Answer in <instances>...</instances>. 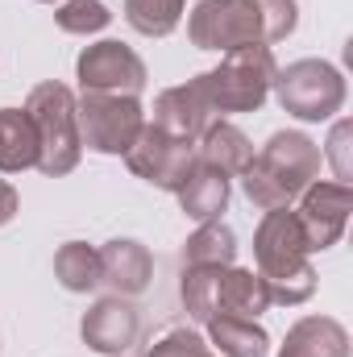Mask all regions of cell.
Here are the masks:
<instances>
[{"label":"cell","mask_w":353,"mask_h":357,"mask_svg":"<svg viewBox=\"0 0 353 357\" xmlns=\"http://www.w3.org/2000/svg\"><path fill=\"white\" fill-rule=\"evenodd\" d=\"M154 278V258L142 241H108L100 250V282L121 295V299H133L150 287Z\"/></svg>","instance_id":"obj_13"},{"label":"cell","mask_w":353,"mask_h":357,"mask_svg":"<svg viewBox=\"0 0 353 357\" xmlns=\"http://www.w3.org/2000/svg\"><path fill=\"white\" fill-rule=\"evenodd\" d=\"M350 212H353L350 183H320L316 178L299 195V212H295V220H299V229L308 237V250L320 254V250L337 245L341 233H345V225H350Z\"/></svg>","instance_id":"obj_10"},{"label":"cell","mask_w":353,"mask_h":357,"mask_svg":"<svg viewBox=\"0 0 353 357\" xmlns=\"http://www.w3.org/2000/svg\"><path fill=\"white\" fill-rule=\"evenodd\" d=\"M25 116L33 121V133H38V171L50 178L71 175L80 167V154H84L71 88L54 84V79L38 84L25 100Z\"/></svg>","instance_id":"obj_4"},{"label":"cell","mask_w":353,"mask_h":357,"mask_svg":"<svg viewBox=\"0 0 353 357\" xmlns=\"http://www.w3.org/2000/svg\"><path fill=\"white\" fill-rule=\"evenodd\" d=\"M54 21H59L63 33H100L112 21V13L100 0H63L59 13H54Z\"/></svg>","instance_id":"obj_24"},{"label":"cell","mask_w":353,"mask_h":357,"mask_svg":"<svg viewBox=\"0 0 353 357\" xmlns=\"http://www.w3.org/2000/svg\"><path fill=\"white\" fill-rule=\"evenodd\" d=\"M345 137H350V125H345V121H341V125H337V129H333V142H329V146H333V158H337V183H350V162H345Z\"/></svg>","instance_id":"obj_26"},{"label":"cell","mask_w":353,"mask_h":357,"mask_svg":"<svg viewBox=\"0 0 353 357\" xmlns=\"http://www.w3.org/2000/svg\"><path fill=\"white\" fill-rule=\"evenodd\" d=\"M278 357H350V333L333 316H303L287 333Z\"/></svg>","instance_id":"obj_16"},{"label":"cell","mask_w":353,"mask_h":357,"mask_svg":"<svg viewBox=\"0 0 353 357\" xmlns=\"http://www.w3.org/2000/svg\"><path fill=\"white\" fill-rule=\"evenodd\" d=\"M308 237L295 220L291 208H270L254 233V258H258V274L270 287V303H303L316 291V270L308 262Z\"/></svg>","instance_id":"obj_3"},{"label":"cell","mask_w":353,"mask_h":357,"mask_svg":"<svg viewBox=\"0 0 353 357\" xmlns=\"http://www.w3.org/2000/svg\"><path fill=\"white\" fill-rule=\"evenodd\" d=\"M233 258H237V237H233V229L229 225H220V220H208V225H200L191 237H187V245H183V266H233Z\"/></svg>","instance_id":"obj_20"},{"label":"cell","mask_w":353,"mask_h":357,"mask_svg":"<svg viewBox=\"0 0 353 357\" xmlns=\"http://www.w3.org/2000/svg\"><path fill=\"white\" fill-rule=\"evenodd\" d=\"M204 354H208V341H204L200 333H191V328H171L163 341L150 345L146 357H204Z\"/></svg>","instance_id":"obj_25"},{"label":"cell","mask_w":353,"mask_h":357,"mask_svg":"<svg viewBox=\"0 0 353 357\" xmlns=\"http://www.w3.org/2000/svg\"><path fill=\"white\" fill-rule=\"evenodd\" d=\"M125 162L137 178H146V183H154L163 191H179L183 178L195 167V142H179L171 133L146 125L137 133V142L125 150Z\"/></svg>","instance_id":"obj_8"},{"label":"cell","mask_w":353,"mask_h":357,"mask_svg":"<svg viewBox=\"0 0 353 357\" xmlns=\"http://www.w3.org/2000/svg\"><path fill=\"white\" fill-rule=\"evenodd\" d=\"M125 21L146 38H167L183 21V0H125Z\"/></svg>","instance_id":"obj_22"},{"label":"cell","mask_w":353,"mask_h":357,"mask_svg":"<svg viewBox=\"0 0 353 357\" xmlns=\"http://www.w3.org/2000/svg\"><path fill=\"white\" fill-rule=\"evenodd\" d=\"M320 175V146L308 133L283 129L262 146V154H254V162L241 171V191L250 204H258L262 212L270 208H291V199H299Z\"/></svg>","instance_id":"obj_2"},{"label":"cell","mask_w":353,"mask_h":357,"mask_svg":"<svg viewBox=\"0 0 353 357\" xmlns=\"http://www.w3.org/2000/svg\"><path fill=\"white\" fill-rule=\"evenodd\" d=\"M175 195H179V208H183L191 220L208 225V220H220V212L229 208V178L195 158L191 175L183 178V187H179Z\"/></svg>","instance_id":"obj_17"},{"label":"cell","mask_w":353,"mask_h":357,"mask_svg":"<svg viewBox=\"0 0 353 357\" xmlns=\"http://www.w3.org/2000/svg\"><path fill=\"white\" fill-rule=\"evenodd\" d=\"M274 71H278V63H274L270 46H241V50H229L220 59V67H212L195 79L208 96L212 112L225 116V112H258L270 96Z\"/></svg>","instance_id":"obj_5"},{"label":"cell","mask_w":353,"mask_h":357,"mask_svg":"<svg viewBox=\"0 0 353 357\" xmlns=\"http://www.w3.org/2000/svg\"><path fill=\"white\" fill-rule=\"evenodd\" d=\"M208 341L216 345L220 357H266L270 349V337L258 320H241V316H212L208 324Z\"/></svg>","instance_id":"obj_19"},{"label":"cell","mask_w":353,"mask_h":357,"mask_svg":"<svg viewBox=\"0 0 353 357\" xmlns=\"http://www.w3.org/2000/svg\"><path fill=\"white\" fill-rule=\"evenodd\" d=\"M204 357H220V354H212V349H208V354H204Z\"/></svg>","instance_id":"obj_28"},{"label":"cell","mask_w":353,"mask_h":357,"mask_svg":"<svg viewBox=\"0 0 353 357\" xmlns=\"http://www.w3.org/2000/svg\"><path fill=\"white\" fill-rule=\"evenodd\" d=\"M270 307V287L262 274L254 270L225 266L216 274V312L220 316H241V320H258Z\"/></svg>","instance_id":"obj_15"},{"label":"cell","mask_w":353,"mask_h":357,"mask_svg":"<svg viewBox=\"0 0 353 357\" xmlns=\"http://www.w3.org/2000/svg\"><path fill=\"white\" fill-rule=\"evenodd\" d=\"M212 121H216V112H212L208 96L200 88V79H187V84L167 88L154 100V121L150 125L163 129V133H171V137H179V142H200Z\"/></svg>","instance_id":"obj_12"},{"label":"cell","mask_w":353,"mask_h":357,"mask_svg":"<svg viewBox=\"0 0 353 357\" xmlns=\"http://www.w3.org/2000/svg\"><path fill=\"white\" fill-rule=\"evenodd\" d=\"M42 4H54V0H42Z\"/></svg>","instance_id":"obj_29"},{"label":"cell","mask_w":353,"mask_h":357,"mask_svg":"<svg viewBox=\"0 0 353 357\" xmlns=\"http://www.w3.org/2000/svg\"><path fill=\"white\" fill-rule=\"evenodd\" d=\"M270 88L278 96L283 112H291L299 121H329L345 104V75L324 59H299V63L274 71Z\"/></svg>","instance_id":"obj_6"},{"label":"cell","mask_w":353,"mask_h":357,"mask_svg":"<svg viewBox=\"0 0 353 357\" xmlns=\"http://www.w3.org/2000/svg\"><path fill=\"white\" fill-rule=\"evenodd\" d=\"M137 328H142L137 307H133L129 299H121V295L96 299L88 312H84V324H80L84 345L96 349V354H108V357L125 354V349L137 341Z\"/></svg>","instance_id":"obj_11"},{"label":"cell","mask_w":353,"mask_h":357,"mask_svg":"<svg viewBox=\"0 0 353 357\" xmlns=\"http://www.w3.org/2000/svg\"><path fill=\"white\" fill-rule=\"evenodd\" d=\"M80 142L96 154H125L137 133L146 129V108L137 96H112V91H84L75 100Z\"/></svg>","instance_id":"obj_7"},{"label":"cell","mask_w":353,"mask_h":357,"mask_svg":"<svg viewBox=\"0 0 353 357\" xmlns=\"http://www.w3.org/2000/svg\"><path fill=\"white\" fill-rule=\"evenodd\" d=\"M195 158H200L204 167L220 171L225 178H233V175H241V171L254 162V146H250V137H246L237 125H229V121H212V125L204 129V137L195 142Z\"/></svg>","instance_id":"obj_14"},{"label":"cell","mask_w":353,"mask_h":357,"mask_svg":"<svg viewBox=\"0 0 353 357\" xmlns=\"http://www.w3.org/2000/svg\"><path fill=\"white\" fill-rule=\"evenodd\" d=\"M299 21L295 0H200L187 17L195 50H241L283 42Z\"/></svg>","instance_id":"obj_1"},{"label":"cell","mask_w":353,"mask_h":357,"mask_svg":"<svg viewBox=\"0 0 353 357\" xmlns=\"http://www.w3.org/2000/svg\"><path fill=\"white\" fill-rule=\"evenodd\" d=\"M84 91H112V96H142L146 88V63L125 42H96L75 63Z\"/></svg>","instance_id":"obj_9"},{"label":"cell","mask_w":353,"mask_h":357,"mask_svg":"<svg viewBox=\"0 0 353 357\" xmlns=\"http://www.w3.org/2000/svg\"><path fill=\"white\" fill-rule=\"evenodd\" d=\"M38 167V133L25 108H0V171L21 175Z\"/></svg>","instance_id":"obj_18"},{"label":"cell","mask_w":353,"mask_h":357,"mask_svg":"<svg viewBox=\"0 0 353 357\" xmlns=\"http://www.w3.org/2000/svg\"><path fill=\"white\" fill-rule=\"evenodd\" d=\"M17 204H21V199H17V187H13L8 178H0V229L17 216Z\"/></svg>","instance_id":"obj_27"},{"label":"cell","mask_w":353,"mask_h":357,"mask_svg":"<svg viewBox=\"0 0 353 357\" xmlns=\"http://www.w3.org/2000/svg\"><path fill=\"white\" fill-rule=\"evenodd\" d=\"M216 266H183V282H179V295H183V307L191 320L208 324L216 316Z\"/></svg>","instance_id":"obj_23"},{"label":"cell","mask_w":353,"mask_h":357,"mask_svg":"<svg viewBox=\"0 0 353 357\" xmlns=\"http://www.w3.org/2000/svg\"><path fill=\"white\" fill-rule=\"evenodd\" d=\"M121 357H125V354H121Z\"/></svg>","instance_id":"obj_30"},{"label":"cell","mask_w":353,"mask_h":357,"mask_svg":"<svg viewBox=\"0 0 353 357\" xmlns=\"http://www.w3.org/2000/svg\"><path fill=\"white\" fill-rule=\"evenodd\" d=\"M54 278L75 295L96 291L100 287V250H91L88 241H67L54 254Z\"/></svg>","instance_id":"obj_21"}]
</instances>
